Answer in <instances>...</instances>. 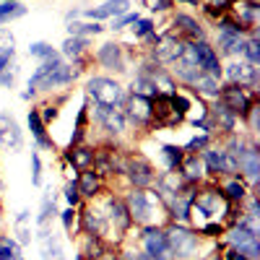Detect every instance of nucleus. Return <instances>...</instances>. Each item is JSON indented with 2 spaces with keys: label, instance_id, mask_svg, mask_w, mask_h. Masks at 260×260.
<instances>
[{
  "label": "nucleus",
  "instance_id": "f257e3e1",
  "mask_svg": "<svg viewBox=\"0 0 260 260\" xmlns=\"http://www.w3.org/2000/svg\"><path fill=\"white\" fill-rule=\"evenodd\" d=\"M89 94L102 107H115L117 102H122V89L112 78H91L89 81Z\"/></svg>",
  "mask_w": 260,
  "mask_h": 260
},
{
  "label": "nucleus",
  "instance_id": "f03ea898",
  "mask_svg": "<svg viewBox=\"0 0 260 260\" xmlns=\"http://www.w3.org/2000/svg\"><path fill=\"white\" fill-rule=\"evenodd\" d=\"M167 245H169V250L175 252V255L185 257V255H192L198 240H195L192 232H187V229H182V226H172L169 234H167Z\"/></svg>",
  "mask_w": 260,
  "mask_h": 260
},
{
  "label": "nucleus",
  "instance_id": "7ed1b4c3",
  "mask_svg": "<svg viewBox=\"0 0 260 260\" xmlns=\"http://www.w3.org/2000/svg\"><path fill=\"white\" fill-rule=\"evenodd\" d=\"M71 78H76V71L73 68H68V65H57V68H52L50 73H45V76H39V78H31L29 81V89L34 91V89H52V86H60V83H68Z\"/></svg>",
  "mask_w": 260,
  "mask_h": 260
},
{
  "label": "nucleus",
  "instance_id": "20e7f679",
  "mask_svg": "<svg viewBox=\"0 0 260 260\" xmlns=\"http://www.w3.org/2000/svg\"><path fill=\"white\" fill-rule=\"evenodd\" d=\"M219 94H221V99H224V107H226L232 115H247L250 99H247V94L242 91V86L232 83V86H226V89H221Z\"/></svg>",
  "mask_w": 260,
  "mask_h": 260
},
{
  "label": "nucleus",
  "instance_id": "39448f33",
  "mask_svg": "<svg viewBox=\"0 0 260 260\" xmlns=\"http://www.w3.org/2000/svg\"><path fill=\"white\" fill-rule=\"evenodd\" d=\"M219 45L224 52H245V39H242V31L240 26L234 24H221V34H219Z\"/></svg>",
  "mask_w": 260,
  "mask_h": 260
},
{
  "label": "nucleus",
  "instance_id": "423d86ee",
  "mask_svg": "<svg viewBox=\"0 0 260 260\" xmlns=\"http://www.w3.org/2000/svg\"><path fill=\"white\" fill-rule=\"evenodd\" d=\"M143 245H146V252H148V257L164 260V257L169 255L167 234H161L159 229H146V234H143Z\"/></svg>",
  "mask_w": 260,
  "mask_h": 260
},
{
  "label": "nucleus",
  "instance_id": "0eeeda50",
  "mask_svg": "<svg viewBox=\"0 0 260 260\" xmlns=\"http://www.w3.org/2000/svg\"><path fill=\"white\" fill-rule=\"evenodd\" d=\"M192 50H195V62H198V68L208 71L211 76H219V57H216L213 47H208L206 42H195Z\"/></svg>",
  "mask_w": 260,
  "mask_h": 260
},
{
  "label": "nucleus",
  "instance_id": "6e6552de",
  "mask_svg": "<svg viewBox=\"0 0 260 260\" xmlns=\"http://www.w3.org/2000/svg\"><path fill=\"white\" fill-rule=\"evenodd\" d=\"M0 141H3L6 146H11V148L21 146V130H18L16 120L8 117V115H0Z\"/></svg>",
  "mask_w": 260,
  "mask_h": 260
},
{
  "label": "nucleus",
  "instance_id": "1a4fd4ad",
  "mask_svg": "<svg viewBox=\"0 0 260 260\" xmlns=\"http://www.w3.org/2000/svg\"><path fill=\"white\" fill-rule=\"evenodd\" d=\"M206 161L213 172H234L237 169V159L229 151H206Z\"/></svg>",
  "mask_w": 260,
  "mask_h": 260
},
{
  "label": "nucleus",
  "instance_id": "9d476101",
  "mask_svg": "<svg viewBox=\"0 0 260 260\" xmlns=\"http://www.w3.org/2000/svg\"><path fill=\"white\" fill-rule=\"evenodd\" d=\"M127 110H130V117H133L136 122H148L151 115H154V107H151L148 96H138V94H133Z\"/></svg>",
  "mask_w": 260,
  "mask_h": 260
},
{
  "label": "nucleus",
  "instance_id": "9b49d317",
  "mask_svg": "<svg viewBox=\"0 0 260 260\" xmlns=\"http://www.w3.org/2000/svg\"><path fill=\"white\" fill-rule=\"evenodd\" d=\"M127 213L133 216V219L138 221H146L148 216H151V206H148V198H146V192H133L127 198Z\"/></svg>",
  "mask_w": 260,
  "mask_h": 260
},
{
  "label": "nucleus",
  "instance_id": "f8f14e48",
  "mask_svg": "<svg viewBox=\"0 0 260 260\" xmlns=\"http://www.w3.org/2000/svg\"><path fill=\"white\" fill-rule=\"evenodd\" d=\"M237 167H242L247 172L250 180H257V172H260V159H257V151L255 148H245L237 154Z\"/></svg>",
  "mask_w": 260,
  "mask_h": 260
},
{
  "label": "nucleus",
  "instance_id": "ddd939ff",
  "mask_svg": "<svg viewBox=\"0 0 260 260\" xmlns=\"http://www.w3.org/2000/svg\"><path fill=\"white\" fill-rule=\"evenodd\" d=\"M99 120L107 125V130H112V133H122L125 130V115L112 110V107H102L99 104Z\"/></svg>",
  "mask_w": 260,
  "mask_h": 260
},
{
  "label": "nucleus",
  "instance_id": "4468645a",
  "mask_svg": "<svg viewBox=\"0 0 260 260\" xmlns=\"http://www.w3.org/2000/svg\"><path fill=\"white\" fill-rule=\"evenodd\" d=\"M182 50H185L182 42H177V39H164L161 45L156 47V60H159V62L180 60V57H182Z\"/></svg>",
  "mask_w": 260,
  "mask_h": 260
},
{
  "label": "nucleus",
  "instance_id": "2eb2a0df",
  "mask_svg": "<svg viewBox=\"0 0 260 260\" xmlns=\"http://www.w3.org/2000/svg\"><path fill=\"white\" fill-rule=\"evenodd\" d=\"M127 0H110V3H104L102 8H91V11H86V16L89 18H107V16H120V13H125L127 11Z\"/></svg>",
  "mask_w": 260,
  "mask_h": 260
},
{
  "label": "nucleus",
  "instance_id": "dca6fc26",
  "mask_svg": "<svg viewBox=\"0 0 260 260\" xmlns=\"http://www.w3.org/2000/svg\"><path fill=\"white\" fill-rule=\"evenodd\" d=\"M99 62L107 65V68H115V71H125L122 68V52L117 45H104L99 50Z\"/></svg>",
  "mask_w": 260,
  "mask_h": 260
},
{
  "label": "nucleus",
  "instance_id": "f3484780",
  "mask_svg": "<svg viewBox=\"0 0 260 260\" xmlns=\"http://www.w3.org/2000/svg\"><path fill=\"white\" fill-rule=\"evenodd\" d=\"M229 76L240 83H255L257 81V68L252 62H240V65H229Z\"/></svg>",
  "mask_w": 260,
  "mask_h": 260
},
{
  "label": "nucleus",
  "instance_id": "a211bd4d",
  "mask_svg": "<svg viewBox=\"0 0 260 260\" xmlns=\"http://www.w3.org/2000/svg\"><path fill=\"white\" fill-rule=\"evenodd\" d=\"M130 180L136 182V187H143V185H148L151 180H154V172H151V167L146 164V161H133L130 164Z\"/></svg>",
  "mask_w": 260,
  "mask_h": 260
},
{
  "label": "nucleus",
  "instance_id": "6ab92c4d",
  "mask_svg": "<svg viewBox=\"0 0 260 260\" xmlns=\"http://www.w3.org/2000/svg\"><path fill=\"white\" fill-rule=\"evenodd\" d=\"M195 86L201 89V94H206V96H219V76H211V73H201L198 78H195Z\"/></svg>",
  "mask_w": 260,
  "mask_h": 260
},
{
  "label": "nucleus",
  "instance_id": "aec40b11",
  "mask_svg": "<svg viewBox=\"0 0 260 260\" xmlns=\"http://www.w3.org/2000/svg\"><path fill=\"white\" fill-rule=\"evenodd\" d=\"M29 127H31V133L37 136V141H39L42 146H50V141L45 138V125H42V120H39V112H37V110H31V112H29Z\"/></svg>",
  "mask_w": 260,
  "mask_h": 260
},
{
  "label": "nucleus",
  "instance_id": "412c9836",
  "mask_svg": "<svg viewBox=\"0 0 260 260\" xmlns=\"http://www.w3.org/2000/svg\"><path fill=\"white\" fill-rule=\"evenodd\" d=\"M96 187H99V182H96V175H94V172H83V175H81V182H78V192H81V195H94Z\"/></svg>",
  "mask_w": 260,
  "mask_h": 260
},
{
  "label": "nucleus",
  "instance_id": "4be33fe9",
  "mask_svg": "<svg viewBox=\"0 0 260 260\" xmlns=\"http://www.w3.org/2000/svg\"><path fill=\"white\" fill-rule=\"evenodd\" d=\"M133 91L138 96H151V94H156V83L151 78H146V76H141V78L133 81Z\"/></svg>",
  "mask_w": 260,
  "mask_h": 260
},
{
  "label": "nucleus",
  "instance_id": "5701e85b",
  "mask_svg": "<svg viewBox=\"0 0 260 260\" xmlns=\"http://www.w3.org/2000/svg\"><path fill=\"white\" fill-rule=\"evenodd\" d=\"M213 117H216V122H219V125H224L226 130H232V127H234V115L226 110L224 104H219V107L213 110Z\"/></svg>",
  "mask_w": 260,
  "mask_h": 260
},
{
  "label": "nucleus",
  "instance_id": "b1692460",
  "mask_svg": "<svg viewBox=\"0 0 260 260\" xmlns=\"http://www.w3.org/2000/svg\"><path fill=\"white\" fill-rule=\"evenodd\" d=\"M175 26H182L190 37H201V26L195 24V21L190 18V16H177V21H175Z\"/></svg>",
  "mask_w": 260,
  "mask_h": 260
},
{
  "label": "nucleus",
  "instance_id": "393cba45",
  "mask_svg": "<svg viewBox=\"0 0 260 260\" xmlns=\"http://www.w3.org/2000/svg\"><path fill=\"white\" fill-rule=\"evenodd\" d=\"M177 73H180V78H182V81L195 83V78L201 76V68H198V65H190V62H182L180 68H177Z\"/></svg>",
  "mask_w": 260,
  "mask_h": 260
},
{
  "label": "nucleus",
  "instance_id": "a878e982",
  "mask_svg": "<svg viewBox=\"0 0 260 260\" xmlns=\"http://www.w3.org/2000/svg\"><path fill=\"white\" fill-rule=\"evenodd\" d=\"M91 151L89 148H76V151H71V161L76 164V167H86V164H91Z\"/></svg>",
  "mask_w": 260,
  "mask_h": 260
},
{
  "label": "nucleus",
  "instance_id": "bb28decb",
  "mask_svg": "<svg viewBox=\"0 0 260 260\" xmlns=\"http://www.w3.org/2000/svg\"><path fill=\"white\" fill-rule=\"evenodd\" d=\"M68 31H71L73 37H81V34H99L102 26H99V24H71Z\"/></svg>",
  "mask_w": 260,
  "mask_h": 260
},
{
  "label": "nucleus",
  "instance_id": "cd10ccee",
  "mask_svg": "<svg viewBox=\"0 0 260 260\" xmlns=\"http://www.w3.org/2000/svg\"><path fill=\"white\" fill-rule=\"evenodd\" d=\"M83 47H86V39H81V37H71V39L62 45V52H65V55H81Z\"/></svg>",
  "mask_w": 260,
  "mask_h": 260
},
{
  "label": "nucleus",
  "instance_id": "c85d7f7f",
  "mask_svg": "<svg viewBox=\"0 0 260 260\" xmlns=\"http://www.w3.org/2000/svg\"><path fill=\"white\" fill-rule=\"evenodd\" d=\"M102 226H104V219H102V216H99L96 211H86V229L94 232V234H99Z\"/></svg>",
  "mask_w": 260,
  "mask_h": 260
},
{
  "label": "nucleus",
  "instance_id": "c756f323",
  "mask_svg": "<svg viewBox=\"0 0 260 260\" xmlns=\"http://www.w3.org/2000/svg\"><path fill=\"white\" fill-rule=\"evenodd\" d=\"M29 52L34 55V57H52L55 52H52V47L50 45H45V42H34V45L29 47Z\"/></svg>",
  "mask_w": 260,
  "mask_h": 260
},
{
  "label": "nucleus",
  "instance_id": "7c9ffc66",
  "mask_svg": "<svg viewBox=\"0 0 260 260\" xmlns=\"http://www.w3.org/2000/svg\"><path fill=\"white\" fill-rule=\"evenodd\" d=\"M245 52H247V57H250V62H252V65H255V62H260V45H257V39L245 42Z\"/></svg>",
  "mask_w": 260,
  "mask_h": 260
},
{
  "label": "nucleus",
  "instance_id": "2f4dec72",
  "mask_svg": "<svg viewBox=\"0 0 260 260\" xmlns=\"http://www.w3.org/2000/svg\"><path fill=\"white\" fill-rule=\"evenodd\" d=\"M164 156H167L169 167H177V164L182 161V154H180V148H175V146H164Z\"/></svg>",
  "mask_w": 260,
  "mask_h": 260
},
{
  "label": "nucleus",
  "instance_id": "473e14b6",
  "mask_svg": "<svg viewBox=\"0 0 260 260\" xmlns=\"http://www.w3.org/2000/svg\"><path fill=\"white\" fill-rule=\"evenodd\" d=\"M226 198L242 201V198H245V187H242L240 182H229V185H226Z\"/></svg>",
  "mask_w": 260,
  "mask_h": 260
},
{
  "label": "nucleus",
  "instance_id": "72a5a7b5",
  "mask_svg": "<svg viewBox=\"0 0 260 260\" xmlns=\"http://www.w3.org/2000/svg\"><path fill=\"white\" fill-rule=\"evenodd\" d=\"M127 211L120 206V203H112V219H117V226L120 229H125L127 226V216H125Z\"/></svg>",
  "mask_w": 260,
  "mask_h": 260
},
{
  "label": "nucleus",
  "instance_id": "f704fd0d",
  "mask_svg": "<svg viewBox=\"0 0 260 260\" xmlns=\"http://www.w3.org/2000/svg\"><path fill=\"white\" fill-rule=\"evenodd\" d=\"M21 13H24V8H21V6H13V3L0 6V21H6L8 16H21Z\"/></svg>",
  "mask_w": 260,
  "mask_h": 260
},
{
  "label": "nucleus",
  "instance_id": "c9c22d12",
  "mask_svg": "<svg viewBox=\"0 0 260 260\" xmlns=\"http://www.w3.org/2000/svg\"><path fill=\"white\" fill-rule=\"evenodd\" d=\"M185 172H187V177H190V180L198 177V175H201V164H198V159H190V161L185 164Z\"/></svg>",
  "mask_w": 260,
  "mask_h": 260
},
{
  "label": "nucleus",
  "instance_id": "e433bc0d",
  "mask_svg": "<svg viewBox=\"0 0 260 260\" xmlns=\"http://www.w3.org/2000/svg\"><path fill=\"white\" fill-rule=\"evenodd\" d=\"M65 198H68V203H71V206H76V203H78V198H81L78 185H68V187H65Z\"/></svg>",
  "mask_w": 260,
  "mask_h": 260
},
{
  "label": "nucleus",
  "instance_id": "4c0bfd02",
  "mask_svg": "<svg viewBox=\"0 0 260 260\" xmlns=\"http://www.w3.org/2000/svg\"><path fill=\"white\" fill-rule=\"evenodd\" d=\"M136 24H138V26H136V34H138V37H146V34L151 31V26H154L148 18H143V21H136Z\"/></svg>",
  "mask_w": 260,
  "mask_h": 260
},
{
  "label": "nucleus",
  "instance_id": "58836bf2",
  "mask_svg": "<svg viewBox=\"0 0 260 260\" xmlns=\"http://www.w3.org/2000/svg\"><path fill=\"white\" fill-rule=\"evenodd\" d=\"M45 255H47V260H62V255H60V247L52 242H47V250H45Z\"/></svg>",
  "mask_w": 260,
  "mask_h": 260
},
{
  "label": "nucleus",
  "instance_id": "ea45409f",
  "mask_svg": "<svg viewBox=\"0 0 260 260\" xmlns=\"http://www.w3.org/2000/svg\"><path fill=\"white\" fill-rule=\"evenodd\" d=\"M13 250H16V247H13V242H8L6 247H0V260H13V257H16V255H13Z\"/></svg>",
  "mask_w": 260,
  "mask_h": 260
},
{
  "label": "nucleus",
  "instance_id": "a19ab883",
  "mask_svg": "<svg viewBox=\"0 0 260 260\" xmlns=\"http://www.w3.org/2000/svg\"><path fill=\"white\" fill-rule=\"evenodd\" d=\"M136 21H138V16H133V13H130V16H122L120 21H115V29H122L125 24H136Z\"/></svg>",
  "mask_w": 260,
  "mask_h": 260
},
{
  "label": "nucleus",
  "instance_id": "79ce46f5",
  "mask_svg": "<svg viewBox=\"0 0 260 260\" xmlns=\"http://www.w3.org/2000/svg\"><path fill=\"white\" fill-rule=\"evenodd\" d=\"M31 167H34V175H31V180H34V185H39L42 175H39V156H37V154L31 156Z\"/></svg>",
  "mask_w": 260,
  "mask_h": 260
},
{
  "label": "nucleus",
  "instance_id": "37998d69",
  "mask_svg": "<svg viewBox=\"0 0 260 260\" xmlns=\"http://www.w3.org/2000/svg\"><path fill=\"white\" fill-rule=\"evenodd\" d=\"M11 55H13V47H8V50L0 52V73L6 71V65H8V57H11Z\"/></svg>",
  "mask_w": 260,
  "mask_h": 260
},
{
  "label": "nucleus",
  "instance_id": "c03bdc74",
  "mask_svg": "<svg viewBox=\"0 0 260 260\" xmlns=\"http://www.w3.org/2000/svg\"><path fill=\"white\" fill-rule=\"evenodd\" d=\"M62 224H65V229L73 226V208L71 211H62Z\"/></svg>",
  "mask_w": 260,
  "mask_h": 260
},
{
  "label": "nucleus",
  "instance_id": "a18cd8bd",
  "mask_svg": "<svg viewBox=\"0 0 260 260\" xmlns=\"http://www.w3.org/2000/svg\"><path fill=\"white\" fill-rule=\"evenodd\" d=\"M208 141L206 138H195V141H190V146H187V151H195V148H203Z\"/></svg>",
  "mask_w": 260,
  "mask_h": 260
},
{
  "label": "nucleus",
  "instance_id": "49530a36",
  "mask_svg": "<svg viewBox=\"0 0 260 260\" xmlns=\"http://www.w3.org/2000/svg\"><path fill=\"white\" fill-rule=\"evenodd\" d=\"M229 260H247V257H245L242 250H237V247H234V250H229Z\"/></svg>",
  "mask_w": 260,
  "mask_h": 260
},
{
  "label": "nucleus",
  "instance_id": "de8ad7c7",
  "mask_svg": "<svg viewBox=\"0 0 260 260\" xmlns=\"http://www.w3.org/2000/svg\"><path fill=\"white\" fill-rule=\"evenodd\" d=\"M0 83H3V86L13 83V76H11V73H0Z\"/></svg>",
  "mask_w": 260,
  "mask_h": 260
},
{
  "label": "nucleus",
  "instance_id": "09e8293b",
  "mask_svg": "<svg viewBox=\"0 0 260 260\" xmlns=\"http://www.w3.org/2000/svg\"><path fill=\"white\" fill-rule=\"evenodd\" d=\"M55 117V110H52V107H47V110H45V120H52Z\"/></svg>",
  "mask_w": 260,
  "mask_h": 260
},
{
  "label": "nucleus",
  "instance_id": "8fccbe9b",
  "mask_svg": "<svg viewBox=\"0 0 260 260\" xmlns=\"http://www.w3.org/2000/svg\"><path fill=\"white\" fill-rule=\"evenodd\" d=\"M216 232H219V226H216V224H208L206 226V234H216Z\"/></svg>",
  "mask_w": 260,
  "mask_h": 260
},
{
  "label": "nucleus",
  "instance_id": "3c124183",
  "mask_svg": "<svg viewBox=\"0 0 260 260\" xmlns=\"http://www.w3.org/2000/svg\"><path fill=\"white\" fill-rule=\"evenodd\" d=\"M213 3H219V6H221V3H226V0H213Z\"/></svg>",
  "mask_w": 260,
  "mask_h": 260
},
{
  "label": "nucleus",
  "instance_id": "603ef678",
  "mask_svg": "<svg viewBox=\"0 0 260 260\" xmlns=\"http://www.w3.org/2000/svg\"><path fill=\"white\" fill-rule=\"evenodd\" d=\"M190 3H198V0H190Z\"/></svg>",
  "mask_w": 260,
  "mask_h": 260
}]
</instances>
